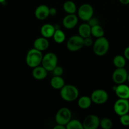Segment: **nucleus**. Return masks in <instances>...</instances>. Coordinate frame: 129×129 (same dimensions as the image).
Returning <instances> with one entry per match:
<instances>
[{
	"label": "nucleus",
	"mask_w": 129,
	"mask_h": 129,
	"mask_svg": "<svg viewBox=\"0 0 129 129\" xmlns=\"http://www.w3.org/2000/svg\"><path fill=\"white\" fill-rule=\"evenodd\" d=\"M57 13V9L55 8L52 7L50 8V16H55Z\"/></svg>",
	"instance_id": "obj_31"
},
{
	"label": "nucleus",
	"mask_w": 129,
	"mask_h": 129,
	"mask_svg": "<svg viewBox=\"0 0 129 129\" xmlns=\"http://www.w3.org/2000/svg\"><path fill=\"white\" fill-rule=\"evenodd\" d=\"M127 81H128L129 83V73L128 74V77H127Z\"/></svg>",
	"instance_id": "obj_36"
},
{
	"label": "nucleus",
	"mask_w": 129,
	"mask_h": 129,
	"mask_svg": "<svg viewBox=\"0 0 129 129\" xmlns=\"http://www.w3.org/2000/svg\"><path fill=\"white\" fill-rule=\"evenodd\" d=\"M66 127L65 125H63L60 124H57L56 125L54 126V129H66Z\"/></svg>",
	"instance_id": "obj_33"
},
{
	"label": "nucleus",
	"mask_w": 129,
	"mask_h": 129,
	"mask_svg": "<svg viewBox=\"0 0 129 129\" xmlns=\"http://www.w3.org/2000/svg\"><path fill=\"white\" fill-rule=\"evenodd\" d=\"M72 113L70 109L67 107H62L58 110L55 116V120L57 124L66 125L71 120Z\"/></svg>",
	"instance_id": "obj_4"
},
{
	"label": "nucleus",
	"mask_w": 129,
	"mask_h": 129,
	"mask_svg": "<svg viewBox=\"0 0 129 129\" xmlns=\"http://www.w3.org/2000/svg\"><path fill=\"white\" fill-rule=\"evenodd\" d=\"M78 16L82 21L87 22L93 16L94 10L93 6L88 3H84L81 5L77 10Z\"/></svg>",
	"instance_id": "obj_7"
},
{
	"label": "nucleus",
	"mask_w": 129,
	"mask_h": 129,
	"mask_svg": "<svg viewBox=\"0 0 129 129\" xmlns=\"http://www.w3.org/2000/svg\"><path fill=\"white\" fill-rule=\"evenodd\" d=\"M123 54H124V57H125V59L129 60V47H127V48H125Z\"/></svg>",
	"instance_id": "obj_32"
},
{
	"label": "nucleus",
	"mask_w": 129,
	"mask_h": 129,
	"mask_svg": "<svg viewBox=\"0 0 129 129\" xmlns=\"http://www.w3.org/2000/svg\"><path fill=\"white\" fill-rule=\"evenodd\" d=\"M120 123L122 125L125 126H129V114L127 113V114L123 115L120 116Z\"/></svg>",
	"instance_id": "obj_27"
},
{
	"label": "nucleus",
	"mask_w": 129,
	"mask_h": 129,
	"mask_svg": "<svg viewBox=\"0 0 129 129\" xmlns=\"http://www.w3.org/2000/svg\"><path fill=\"white\" fill-rule=\"evenodd\" d=\"M91 98L93 103L96 105H103L108 100V94L105 89H96L91 94Z\"/></svg>",
	"instance_id": "obj_9"
},
{
	"label": "nucleus",
	"mask_w": 129,
	"mask_h": 129,
	"mask_svg": "<svg viewBox=\"0 0 129 129\" xmlns=\"http://www.w3.org/2000/svg\"><path fill=\"white\" fill-rule=\"evenodd\" d=\"M113 110L116 114L118 116L127 114L129 112V101L127 99L119 98L117 100L113 105Z\"/></svg>",
	"instance_id": "obj_8"
},
{
	"label": "nucleus",
	"mask_w": 129,
	"mask_h": 129,
	"mask_svg": "<svg viewBox=\"0 0 129 129\" xmlns=\"http://www.w3.org/2000/svg\"><path fill=\"white\" fill-rule=\"evenodd\" d=\"M63 10L68 14H75L77 11L76 5L73 1H66L63 4Z\"/></svg>",
	"instance_id": "obj_21"
},
{
	"label": "nucleus",
	"mask_w": 129,
	"mask_h": 129,
	"mask_svg": "<svg viewBox=\"0 0 129 129\" xmlns=\"http://www.w3.org/2000/svg\"><path fill=\"white\" fill-rule=\"evenodd\" d=\"M42 52L33 48L28 51L26 55V63L28 67L34 68L42 64L43 59Z\"/></svg>",
	"instance_id": "obj_2"
},
{
	"label": "nucleus",
	"mask_w": 129,
	"mask_h": 129,
	"mask_svg": "<svg viewBox=\"0 0 129 129\" xmlns=\"http://www.w3.org/2000/svg\"><path fill=\"white\" fill-rule=\"evenodd\" d=\"M79 17L75 14H68L62 20V25L68 30L73 29L78 25Z\"/></svg>",
	"instance_id": "obj_12"
},
{
	"label": "nucleus",
	"mask_w": 129,
	"mask_h": 129,
	"mask_svg": "<svg viewBox=\"0 0 129 129\" xmlns=\"http://www.w3.org/2000/svg\"><path fill=\"white\" fill-rule=\"evenodd\" d=\"M6 1V0H0V3H3Z\"/></svg>",
	"instance_id": "obj_35"
},
{
	"label": "nucleus",
	"mask_w": 129,
	"mask_h": 129,
	"mask_svg": "<svg viewBox=\"0 0 129 129\" xmlns=\"http://www.w3.org/2000/svg\"><path fill=\"white\" fill-rule=\"evenodd\" d=\"M110 43L108 39L105 37L97 38L93 45V51L98 56L106 55L109 50Z\"/></svg>",
	"instance_id": "obj_3"
},
{
	"label": "nucleus",
	"mask_w": 129,
	"mask_h": 129,
	"mask_svg": "<svg viewBox=\"0 0 129 129\" xmlns=\"http://www.w3.org/2000/svg\"><path fill=\"white\" fill-rule=\"evenodd\" d=\"M113 64L116 68H125L126 65V59L124 55H117L113 59Z\"/></svg>",
	"instance_id": "obj_23"
},
{
	"label": "nucleus",
	"mask_w": 129,
	"mask_h": 129,
	"mask_svg": "<svg viewBox=\"0 0 129 129\" xmlns=\"http://www.w3.org/2000/svg\"><path fill=\"white\" fill-rule=\"evenodd\" d=\"M87 23H88L91 26H94V25H99L100 24L99 20H98L96 18L94 17V16H93L92 18H91L89 19L88 21H87Z\"/></svg>",
	"instance_id": "obj_29"
},
{
	"label": "nucleus",
	"mask_w": 129,
	"mask_h": 129,
	"mask_svg": "<svg viewBox=\"0 0 129 129\" xmlns=\"http://www.w3.org/2000/svg\"><path fill=\"white\" fill-rule=\"evenodd\" d=\"M100 126L103 129H110L113 127V122L109 118H103L100 120Z\"/></svg>",
	"instance_id": "obj_26"
},
{
	"label": "nucleus",
	"mask_w": 129,
	"mask_h": 129,
	"mask_svg": "<svg viewBox=\"0 0 129 129\" xmlns=\"http://www.w3.org/2000/svg\"><path fill=\"white\" fill-rule=\"evenodd\" d=\"M100 119L96 115L91 114L86 116L83 122L84 129H96L100 127Z\"/></svg>",
	"instance_id": "obj_10"
},
{
	"label": "nucleus",
	"mask_w": 129,
	"mask_h": 129,
	"mask_svg": "<svg viewBox=\"0 0 129 129\" xmlns=\"http://www.w3.org/2000/svg\"><path fill=\"white\" fill-rule=\"evenodd\" d=\"M119 1L123 5H127L129 4V0H119Z\"/></svg>",
	"instance_id": "obj_34"
},
{
	"label": "nucleus",
	"mask_w": 129,
	"mask_h": 129,
	"mask_svg": "<svg viewBox=\"0 0 129 129\" xmlns=\"http://www.w3.org/2000/svg\"><path fill=\"white\" fill-rule=\"evenodd\" d=\"M50 86L52 88L55 89H59L60 90L63 86L66 84L65 81L62 78V76H54L50 79Z\"/></svg>",
	"instance_id": "obj_19"
},
{
	"label": "nucleus",
	"mask_w": 129,
	"mask_h": 129,
	"mask_svg": "<svg viewBox=\"0 0 129 129\" xmlns=\"http://www.w3.org/2000/svg\"><path fill=\"white\" fill-rule=\"evenodd\" d=\"M84 46V39L79 35L71 36L66 43L67 49L71 52L78 51Z\"/></svg>",
	"instance_id": "obj_6"
},
{
	"label": "nucleus",
	"mask_w": 129,
	"mask_h": 129,
	"mask_svg": "<svg viewBox=\"0 0 129 129\" xmlns=\"http://www.w3.org/2000/svg\"><path fill=\"white\" fill-rule=\"evenodd\" d=\"M92 100L90 96H82L78 100V105L80 108L86 110L89 108L91 105Z\"/></svg>",
	"instance_id": "obj_20"
},
{
	"label": "nucleus",
	"mask_w": 129,
	"mask_h": 129,
	"mask_svg": "<svg viewBox=\"0 0 129 129\" xmlns=\"http://www.w3.org/2000/svg\"><path fill=\"white\" fill-rule=\"evenodd\" d=\"M105 31L100 25H96L91 26V35L95 38H100L104 37Z\"/></svg>",
	"instance_id": "obj_24"
},
{
	"label": "nucleus",
	"mask_w": 129,
	"mask_h": 129,
	"mask_svg": "<svg viewBox=\"0 0 129 129\" xmlns=\"http://www.w3.org/2000/svg\"><path fill=\"white\" fill-rule=\"evenodd\" d=\"M55 30L56 28L54 25L50 23H45L40 28V34L42 37L47 39H50L52 37Z\"/></svg>",
	"instance_id": "obj_17"
},
{
	"label": "nucleus",
	"mask_w": 129,
	"mask_h": 129,
	"mask_svg": "<svg viewBox=\"0 0 129 129\" xmlns=\"http://www.w3.org/2000/svg\"><path fill=\"white\" fill-rule=\"evenodd\" d=\"M49 45L50 44L48 39L42 36L35 39L34 42V47L41 52L47 50Z\"/></svg>",
	"instance_id": "obj_16"
},
{
	"label": "nucleus",
	"mask_w": 129,
	"mask_h": 129,
	"mask_svg": "<svg viewBox=\"0 0 129 129\" xmlns=\"http://www.w3.org/2000/svg\"><path fill=\"white\" fill-rule=\"evenodd\" d=\"M48 72L49 71L44 66H42V65H40L33 68L31 74H32L33 78L35 79L41 81L44 80V79H45L47 78Z\"/></svg>",
	"instance_id": "obj_14"
},
{
	"label": "nucleus",
	"mask_w": 129,
	"mask_h": 129,
	"mask_svg": "<svg viewBox=\"0 0 129 129\" xmlns=\"http://www.w3.org/2000/svg\"><path fill=\"white\" fill-rule=\"evenodd\" d=\"M79 92L78 88L73 84H66L60 89V95L63 100L68 102H72L77 100L79 97Z\"/></svg>",
	"instance_id": "obj_1"
},
{
	"label": "nucleus",
	"mask_w": 129,
	"mask_h": 129,
	"mask_svg": "<svg viewBox=\"0 0 129 129\" xmlns=\"http://www.w3.org/2000/svg\"><path fill=\"white\" fill-rule=\"evenodd\" d=\"M115 91L118 98L129 99V86L127 84L124 83L118 84L115 87Z\"/></svg>",
	"instance_id": "obj_15"
},
{
	"label": "nucleus",
	"mask_w": 129,
	"mask_h": 129,
	"mask_svg": "<svg viewBox=\"0 0 129 129\" xmlns=\"http://www.w3.org/2000/svg\"><path fill=\"white\" fill-rule=\"evenodd\" d=\"M35 16L39 20H45L50 16V8L45 5H40L35 10Z\"/></svg>",
	"instance_id": "obj_13"
},
{
	"label": "nucleus",
	"mask_w": 129,
	"mask_h": 129,
	"mask_svg": "<svg viewBox=\"0 0 129 129\" xmlns=\"http://www.w3.org/2000/svg\"><path fill=\"white\" fill-rule=\"evenodd\" d=\"M58 58L54 52H48L44 55L41 65L49 72H52L57 66Z\"/></svg>",
	"instance_id": "obj_5"
},
{
	"label": "nucleus",
	"mask_w": 129,
	"mask_h": 129,
	"mask_svg": "<svg viewBox=\"0 0 129 129\" xmlns=\"http://www.w3.org/2000/svg\"><path fill=\"white\" fill-rule=\"evenodd\" d=\"M54 42L57 44H62L66 40V34H64V31L60 29H56L54 35L52 37Z\"/></svg>",
	"instance_id": "obj_22"
},
{
	"label": "nucleus",
	"mask_w": 129,
	"mask_h": 129,
	"mask_svg": "<svg viewBox=\"0 0 129 129\" xmlns=\"http://www.w3.org/2000/svg\"><path fill=\"white\" fill-rule=\"evenodd\" d=\"M93 43H94V42L93 41V40H92V39L91 37L84 39V46H86V47L93 46Z\"/></svg>",
	"instance_id": "obj_30"
},
{
	"label": "nucleus",
	"mask_w": 129,
	"mask_h": 129,
	"mask_svg": "<svg viewBox=\"0 0 129 129\" xmlns=\"http://www.w3.org/2000/svg\"><path fill=\"white\" fill-rule=\"evenodd\" d=\"M66 127V129H84L83 122L77 119H71Z\"/></svg>",
	"instance_id": "obj_25"
},
{
	"label": "nucleus",
	"mask_w": 129,
	"mask_h": 129,
	"mask_svg": "<svg viewBox=\"0 0 129 129\" xmlns=\"http://www.w3.org/2000/svg\"><path fill=\"white\" fill-rule=\"evenodd\" d=\"M52 73L54 76H62L63 73H64V69L61 66H57L55 68V69L52 71Z\"/></svg>",
	"instance_id": "obj_28"
},
{
	"label": "nucleus",
	"mask_w": 129,
	"mask_h": 129,
	"mask_svg": "<svg viewBox=\"0 0 129 129\" xmlns=\"http://www.w3.org/2000/svg\"><path fill=\"white\" fill-rule=\"evenodd\" d=\"M78 35L83 39L89 37L91 35V26L87 22L81 24L78 27Z\"/></svg>",
	"instance_id": "obj_18"
},
{
	"label": "nucleus",
	"mask_w": 129,
	"mask_h": 129,
	"mask_svg": "<svg viewBox=\"0 0 129 129\" xmlns=\"http://www.w3.org/2000/svg\"><path fill=\"white\" fill-rule=\"evenodd\" d=\"M128 74V72L125 68H117L112 74V79L116 84H123L127 81Z\"/></svg>",
	"instance_id": "obj_11"
}]
</instances>
